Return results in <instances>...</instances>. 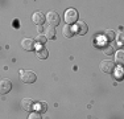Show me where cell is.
<instances>
[{
    "instance_id": "6da1fadb",
    "label": "cell",
    "mask_w": 124,
    "mask_h": 119,
    "mask_svg": "<svg viewBox=\"0 0 124 119\" xmlns=\"http://www.w3.org/2000/svg\"><path fill=\"white\" fill-rule=\"evenodd\" d=\"M20 79L24 83H34L37 79L36 74L31 70H21L20 71Z\"/></svg>"
},
{
    "instance_id": "7a4b0ae2",
    "label": "cell",
    "mask_w": 124,
    "mask_h": 119,
    "mask_svg": "<svg viewBox=\"0 0 124 119\" xmlns=\"http://www.w3.org/2000/svg\"><path fill=\"white\" fill-rule=\"evenodd\" d=\"M46 21L49 23V25L57 26L61 21V16L57 11H49L48 15H46Z\"/></svg>"
},
{
    "instance_id": "3957f363",
    "label": "cell",
    "mask_w": 124,
    "mask_h": 119,
    "mask_svg": "<svg viewBox=\"0 0 124 119\" xmlns=\"http://www.w3.org/2000/svg\"><path fill=\"white\" fill-rule=\"evenodd\" d=\"M65 21L66 24H75L78 21V12L74 8H69L65 12Z\"/></svg>"
},
{
    "instance_id": "277c9868",
    "label": "cell",
    "mask_w": 124,
    "mask_h": 119,
    "mask_svg": "<svg viewBox=\"0 0 124 119\" xmlns=\"http://www.w3.org/2000/svg\"><path fill=\"white\" fill-rule=\"evenodd\" d=\"M100 70L106 74H111L115 70V64L112 61H102L100 62Z\"/></svg>"
},
{
    "instance_id": "5b68a950",
    "label": "cell",
    "mask_w": 124,
    "mask_h": 119,
    "mask_svg": "<svg viewBox=\"0 0 124 119\" xmlns=\"http://www.w3.org/2000/svg\"><path fill=\"white\" fill-rule=\"evenodd\" d=\"M34 106H36V103H34V101L31 99V98H24V99L21 101V107L25 111H32V110L34 109Z\"/></svg>"
},
{
    "instance_id": "8992f818",
    "label": "cell",
    "mask_w": 124,
    "mask_h": 119,
    "mask_svg": "<svg viewBox=\"0 0 124 119\" xmlns=\"http://www.w3.org/2000/svg\"><path fill=\"white\" fill-rule=\"evenodd\" d=\"M75 33H78V34H81V36H83V34H86L87 33V24L85 23V21H79V23H77V25H75Z\"/></svg>"
},
{
    "instance_id": "52a82bcc",
    "label": "cell",
    "mask_w": 124,
    "mask_h": 119,
    "mask_svg": "<svg viewBox=\"0 0 124 119\" xmlns=\"http://www.w3.org/2000/svg\"><path fill=\"white\" fill-rule=\"evenodd\" d=\"M11 89H12V82L9 79H3L1 83H0V91H1V94L9 93Z\"/></svg>"
},
{
    "instance_id": "ba28073f",
    "label": "cell",
    "mask_w": 124,
    "mask_h": 119,
    "mask_svg": "<svg viewBox=\"0 0 124 119\" xmlns=\"http://www.w3.org/2000/svg\"><path fill=\"white\" fill-rule=\"evenodd\" d=\"M32 20H33V23L37 24V25H42L44 21H45V16H44V13H41V12H34L33 16H32Z\"/></svg>"
},
{
    "instance_id": "9c48e42d",
    "label": "cell",
    "mask_w": 124,
    "mask_h": 119,
    "mask_svg": "<svg viewBox=\"0 0 124 119\" xmlns=\"http://www.w3.org/2000/svg\"><path fill=\"white\" fill-rule=\"evenodd\" d=\"M21 48L24 50H32L34 48V40H32V38H24L21 41Z\"/></svg>"
},
{
    "instance_id": "30bf717a",
    "label": "cell",
    "mask_w": 124,
    "mask_h": 119,
    "mask_svg": "<svg viewBox=\"0 0 124 119\" xmlns=\"http://www.w3.org/2000/svg\"><path fill=\"white\" fill-rule=\"evenodd\" d=\"M74 33H75V29L71 28V24H66L63 26V36L66 38H71L74 36Z\"/></svg>"
},
{
    "instance_id": "8fae6325",
    "label": "cell",
    "mask_w": 124,
    "mask_h": 119,
    "mask_svg": "<svg viewBox=\"0 0 124 119\" xmlns=\"http://www.w3.org/2000/svg\"><path fill=\"white\" fill-rule=\"evenodd\" d=\"M37 57L40 58V60H46L48 58V56H49V53H48V49L46 48H44L42 45H40L38 46V49H37Z\"/></svg>"
},
{
    "instance_id": "7c38bea8",
    "label": "cell",
    "mask_w": 124,
    "mask_h": 119,
    "mask_svg": "<svg viewBox=\"0 0 124 119\" xmlns=\"http://www.w3.org/2000/svg\"><path fill=\"white\" fill-rule=\"evenodd\" d=\"M115 64L124 66V50H117L115 53Z\"/></svg>"
},
{
    "instance_id": "4fadbf2b",
    "label": "cell",
    "mask_w": 124,
    "mask_h": 119,
    "mask_svg": "<svg viewBox=\"0 0 124 119\" xmlns=\"http://www.w3.org/2000/svg\"><path fill=\"white\" fill-rule=\"evenodd\" d=\"M45 36H46V38H48V40H53V38L55 37V29H54V26L49 25L48 28L45 29Z\"/></svg>"
},
{
    "instance_id": "5bb4252c",
    "label": "cell",
    "mask_w": 124,
    "mask_h": 119,
    "mask_svg": "<svg viewBox=\"0 0 124 119\" xmlns=\"http://www.w3.org/2000/svg\"><path fill=\"white\" fill-rule=\"evenodd\" d=\"M103 36H104V38L107 41H114V38H116V33H115V31H106Z\"/></svg>"
},
{
    "instance_id": "9a60e30c",
    "label": "cell",
    "mask_w": 124,
    "mask_h": 119,
    "mask_svg": "<svg viewBox=\"0 0 124 119\" xmlns=\"http://www.w3.org/2000/svg\"><path fill=\"white\" fill-rule=\"evenodd\" d=\"M116 42L119 44L120 46H124V31L119 32V33L116 34Z\"/></svg>"
},
{
    "instance_id": "2e32d148",
    "label": "cell",
    "mask_w": 124,
    "mask_h": 119,
    "mask_svg": "<svg viewBox=\"0 0 124 119\" xmlns=\"http://www.w3.org/2000/svg\"><path fill=\"white\" fill-rule=\"evenodd\" d=\"M103 53L107 56L114 54V45H104L103 46Z\"/></svg>"
},
{
    "instance_id": "e0dca14e",
    "label": "cell",
    "mask_w": 124,
    "mask_h": 119,
    "mask_svg": "<svg viewBox=\"0 0 124 119\" xmlns=\"http://www.w3.org/2000/svg\"><path fill=\"white\" fill-rule=\"evenodd\" d=\"M46 40H48V38H46V36H42V34H37L36 38H34V41L38 42L40 45H44V44L46 42Z\"/></svg>"
},
{
    "instance_id": "ac0fdd59",
    "label": "cell",
    "mask_w": 124,
    "mask_h": 119,
    "mask_svg": "<svg viewBox=\"0 0 124 119\" xmlns=\"http://www.w3.org/2000/svg\"><path fill=\"white\" fill-rule=\"evenodd\" d=\"M37 110H38V112H45L46 110H48V105H46L45 102L37 103Z\"/></svg>"
},
{
    "instance_id": "d6986e66",
    "label": "cell",
    "mask_w": 124,
    "mask_h": 119,
    "mask_svg": "<svg viewBox=\"0 0 124 119\" xmlns=\"http://www.w3.org/2000/svg\"><path fill=\"white\" fill-rule=\"evenodd\" d=\"M29 118H40V117H38V114H33V115H31Z\"/></svg>"
}]
</instances>
